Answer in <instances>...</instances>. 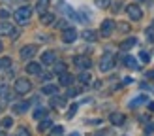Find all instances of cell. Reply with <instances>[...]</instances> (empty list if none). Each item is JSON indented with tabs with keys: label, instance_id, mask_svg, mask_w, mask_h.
<instances>
[{
	"label": "cell",
	"instance_id": "1",
	"mask_svg": "<svg viewBox=\"0 0 154 136\" xmlns=\"http://www.w3.org/2000/svg\"><path fill=\"white\" fill-rule=\"evenodd\" d=\"M13 17H15V21H17V23L25 25V23H28V21H30V17H32V8H28V6L19 8V10L13 13Z\"/></svg>",
	"mask_w": 154,
	"mask_h": 136
},
{
	"label": "cell",
	"instance_id": "24",
	"mask_svg": "<svg viewBox=\"0 0 154 136\" xmlns=\"http://www.w3.org/2000/svg\"><path fill=\"white\" fill-rule=\"evenodd\" d=\"M51 104L55 106V108H62L66 104V100H64V96H55V98H51Z\"/></svg>",
	"mask_w": 154,
	"mask_h": 136
},
{
	"label": "cell",
	"instance_id": "5",
	"mask_svg": "<svg viewBox=\"0 0 154 136\" xmlns=\"http://www.w3.org/2000/svg\"><path fill=\"white\" fill-rule=\"evenodd\" d=\"M30 89H32V83H30L28 79H23L21 78V79L15 81V91H17L19 95H26Z\"/></svg>",
	"mask_w": 154,
	"mask_h": 136
},
{
	"label": "cell",
	"instance_id": "21",
	"mask_svg": "<svg viewBox=\"0 0 154 136\" xmlns=\"http://www.w3.org/2000/svg\"><path fill=\"white\" fill-rule=\"evenodd\" d=\"M26 110H28V102H19V104L13 106V113H23Z\"/></svg>",
	"mask_w": 154,
	"mask_h": 136
},
{
	"label": "cell",
	"instance_id": "20",
	"mask_svg": "<svg viewBox=\"0 0 154 136\" xmlns=\"http://www.w3.org/2000/svg\"><path fill=\"white\" fill-rule=\"evenodd\" d=\"M51 127H53V123H51L47 117H45V119H42V123H40V127H38V131H40V132H45V131H49Z\"/></svg>",
	"mask_w": 154,
	"mask_h": 136
},
{
	"label": "cell",
	"instance_id": "17",
	"mask_svg": "<svg viewBox=\"0 0 154 136\" xmlns=\"http://www.w3.org/2000/svg\"><path fill=\"white\" fill-rule=\"evenodd\" d=\"M77 79H79V81L83 83V85H87V83H90L92 76H90V72H88V70H83V72L79 74V78H77Z\"/></svg>",
	"mask_w": 154,
	"mask_h": 136
},
{
	"label": "cell",
	"instance_id": "43",
	"mask_svg": "<svg viewBox=\"0 0 154 136\" xmlns=\"http://www.w3.org/2000/svg\"><path fill=\"white\" fill-rule=\"evenodd\" d=\"M0 51H2V42H0Z\"/></svg>",
	"mask_w": 154,
	"mask_h": 136
},
{
	"label": "cell",
	"instance_id": "27",
	"mask_svg": "<svg viewBox=\"0 0 154 136\" xmlns=\"http://www.w3.org/2000/svg\"><path fill=\"white\" fill-rule=\"evenodd\" d=\"M8 66H11V59L10 57H2L0 59V70H2V68H8Z\"/></svg>",
	"mask_w": 154,
	"mask_h": 136
},
{
	"label": "cell",
	"instance_id": "13",
	"mask_svg": "<svg viewBox=\"0 0 154 136\" xmlns=\"http://www.w3.org/2000/svg\"><path fill=\"white\" fill-rule=\"evenodd\" d=\"M111 123L113 125H122L126 121V117H124V113H119V112H115V113H111Z\"/></svg>",
	"mask_w": 154,
	"mask_h": 136
},
{
	"label": "cell",
	"instance_id": "40",
	"mask_svg": "<svg viewBox=\"0 0 154 136\" xmlns=\"http://www.w3.org/2000/svg\"><path fill=\"white\" fill-rule=\"evenodd\" d=\"M141 2H143V4H152L154 0H141Z\"/></svg>",
	"mask_w": 154,
	"mask_h": 136
},
{
	"label": "cell",
	"instance_id": "2",
	"mask_svg": "<svg viewBox=\"0 0 154 136\" xmlns=\"http://www.w3.org/2000/svg\"><path fill=\"white\" fill-rule=\"evenodd\" d=\"M111 68H115V55H113V53H107V55H103L102 60H100V70H102V72H109Z\"/></svg>",
	"mask_w": 154,
	"mask_h": 136
},
{
	"label": "cell",
	"instance_id": "8",
	"mask_svg": "<svg viewBox=\"0 0 154 136\" xmlns=\"http://www.w3.org/2000/svg\"><path fill=\"white\" fill-rule=\"evenodd\" d=\"M36 53H38V47H36V45H25V47L21 49L19 55H21L23 60H28V59H32Z\"/></svg>",
	"mask_w": 154,
	"mask_h": 136
},
{
	"label": "cell",
	"instance_id": "37",
	"mask_svg": "<svg viewBox=\"0 0 154 136\" xmlns=\"http://www.w3.org/2000/svg\"><path fill=\"white\" fill-rule=\"evenodd\" d=\"M154 132V125H147L145 127V134H152Z\"/></svg>",
	"mask_w": 154,
	"mask_h": 136
},
{
	"label": "cell",
	"instance_id": "16",
	"mask_svg": "<svg viewBox=\"0 0 154 136\" xmlns=\"http://www.w3.org/2000/svg\"><path fill=\"white\" fill-rule=\"evenodd\" d=\"M26 72L28 74H40L42 72V66L38 64V63H28L26 64Z\"/></svg>",
	"mask_w": 154,
	"mask_h": 136
},
{
	"label": "cell",
	"instance_id": "6",
	"mask_svg": "<svg viewBox=\"0 0 154 136\" xmlns=\"http://www.w3.org/2000/svg\"><path fill=\"white\" fill-rule=\"evenodd\" d=\"M0 36H17V30L13 28L11 23L2 21L0 23Z\"/></svg>",
	"mask_w": 154,
	"mask_h": 136
},
{
	"label": "cell",
	"instance_id": "22",
	"mask_svg": "<svg viewBox=\"0 0 154 136\" xmlns=\"http://www.w3.org/2000/svg\"><path fill=\"white\" fill-rule=\"evenodd\" d=\"M145 102H147V96H145V95H141V96H137L135 100H132V102H130V108H137V106H141V104H145Z\"/></svg>",
	"mask_w": 154,
	"mask_h": 136
},
{
	"label": "cell",
	"instance_id": "4",
	"mask_svg": "<svg viewBox=\"0 0 154 136\" xmlns=\"http://www.w3.org/2000/svg\"><path fill=\"white\" fill-rule=\"evenodd\" d=\"M126 11L130 15V19H134V21H139L143 17V11H141V8L137 6V4H128L126 6Z\"/></svg>",
	"mask_w": 154,
	"mask_h": 136
},
{
	"label": "cell",
	"instance_id": "34",
	"mask_svg": "<svg viewBox=\"0 0 154 136\" xmlns=\"http://www.w3.org/2000/svg\"><path fill=\"white\" fill-rule=\"evenodd\" d=\"M75 112H77V104H73V106H72V108H70V112H68V117H70V119H72V117L75 115Z\"/></svg>",
	"mask_w": 154,
	"mask_h": 136
},
{
	"label": "cell",
	"instance_id": "26",
	"mask_svg": "<svg viewBox=\"0 0 154 136\" xmlns=\"http://www.w3.org/2000/svg\"><path fill=\"white\" fill-rule=\"evenodd\" d=\"M0 96H2L4 100H8V98H10V87H6V85H0Z\"/></svg>",
	"mask_w": 154,
	"mask_h": 136
},
{
	"label": "cell",
	"instance_id": "11",
	"mask_svg": "<svg viewBox=\"0 0 154 136\" xmlns=\"http://www.w3.org/2000/svg\"><path fill=\"white\" fill-rule=\"evenodd\" d=\"M57 60V53L55 51H45V53H42V63L43 64H53Z\"/></svg>",
	"mask_w": 154,
	"mask_h": 136
},
{
	"label": "cell",
	"instance_id": "25",
	"mask_svg": "<svg viewBox=\"0 0 154 136\" xmlns=\"http://www.w3.org/2000/svg\"><path fill=\"white\" fill-rule=\"evenodd\" d=\"M42 91H43L45 95H57V93H58V87H57V85H45Z\"/></svg>",
	"mask_w": 154,
	"mask_h": 136
},
{
	"label": "cell",
	"instance_id": "10",
	"mask_svg": "<svg viewBox=\"0 0 154 136\" xmlns=\"http://www.w3.org/2000/svg\"><path fill=\"white\" fill-rule=\"evenodd\" d=\"M60 78H58V83L60 85H64V87H70L72 83H73V76L72 74H68V72H62V74H58Z\"/></svg>",
	"mask_w": 154,
	"mask_h": 136
},
{
	"label": "cell",
	"instance_id": "12",
	"mask_svg": "<svg viewBox=\"0 0 154 136\" xmlns=\"http://www.w3.org/2000/svg\"><path fill=\"white\" fill-rule=\"evenodd\" d=\"M135 44H137V38H128V40L120 42V45H119V47H120L122 51H128V49H132Z\"/></svg>",
	"mask_w": 154,
	"mask_h": 136
},
{
	"label": "cell",
	"instance_id": "29",
	"mask_svg": "<svg viewBox=\"0 0 154 136\" xmlns=\"http://www.w3.org/2000/svg\"><path fill=\"white\" fill-rule=\"evenodd\" d=\"M55 72H57V74L66 72V64H64V63H57V64H55Z\"/></svg>",
	"mask_w": 154,
	"mask_h": 136
},
{
	"label": "cell",
	"instance_id": "23",
	"mask_svg": "<svg viewBox=\"0 0 154 136\" xmlns=\"http://www.w3.org/2000/svg\"><path fill=\"white\" fill-rule=\"evenodd\" d=\"M47 110H45V108H38L34 113H32V115H34V119H45V117H47Z\"/></svg>",
	"mask_w": 154,
	"mask_h": 136
},
{
	"label": "cell",
	"instance_id": "41",
	"mask_svg": "<svg viewBox=\"0 0 154 136\" xmlns=\"http://www.w3.org/2000/svg\"><path fill=\"white\" fill-rule=\"evenodd\" d=\"M149 110H150V112H154V102H150V104H149Z\"/></svg>",
	"mask_w": 154,
	"mask_h": 136
},
{
	"label": "cell",
	"instance_id": "28",
	"mask_svg": "<svg viewBox=\"0 0 154 136\" xmlns=\"http://www.w3.org/2000/svg\"><path fill=\"white\" fill-rule=\"evenodd\" d=\"M145 34H147V40L149 42H154V27H149L145 30Z\"/></svg>",
	"mask_w": 154,
	"mask_h": 136
},
{
	"label": "cell",
	"instance_id": "42",
	"mask_svg": "<svg viewBox=\"0 0 154 136\" xmlns=\"http://www.w3.org/2000/svg\"><path fill=\"white\" fill-rule=\"evenodd\" d=\"M149 78H154V72H149Z\"/></svg>",
	"mask_w": 154,
	"mask_h": 136
},
{
	"label": "cell",
	"instance_id": "15",
	"mask_svg": "<svg viewBox=\"0 0 154 136\" xmlns=\"http://www.w3.org/2000/svg\"><path fill=\"white\" fill-rule=\"evenodd\" d=\"M124 64L128 66V68H132V70H139V64H137V60L134 59V57H124Z\"/></svg>",
	"mask_w": 154,
	"mask_h": 136
},
{
	"label": "cell",
	"instance_id": "35",
	"mask_svg": "<svg viewBox=\"0 0 154 136\" xmlns=\"http://www.w3.org/2000/svg\"><path fill=\"white\" fill-rule=\"evenodd\" d=\"M96 4L100 8H107V6H109V0H96Z\"/></svg>",
	"mask_w": 154,
	"mask_h": 136
},
{
	"label": "cell",
	"instance_id": "38",
	"mask_svg": "<svg viewBox=\"0 0 154 136\" xmlns=\"http://www.w3.org/2000/svg\"><path fill=\"white\" fill-rule=\"evenodd\" d=\"M0 17H10V11H8V10H0Z\"/></svg>",
	"mask_w": 154,
	"mask_h": 136
},
{
	"label": "cell",
	"instance_id": "9",
	"mask_svg": "<svg viewBox=\"0 0 154 136\" xmlns=\"http://www.w3.org/2000/svg\"><path fill=\"white\" fill-rule=\"evenodd\" d=\"M113 28H115V21L113 19H105L103 23H102V36L103 38H107V36H111V32H113Z\"/></svg>",
	"mask_w": 154,
	"mask_h": 136
},
{
	"label": "cell",
	"instance_id": "31",
	"mask_svg": "<svg viewBox=\"0 0 154 136\" xmlns=\"http://www.w3.org/2000/svg\"><path fill=\"white\" fill-rule=\"evenodd\" d=\"M139 59L143 60V63H149V60H150V55H149L147 51H141V53H139Z\"/></svg>",
	"mask_w": 154,
	"mask_h": 136
},
{
	"label": "cell",
	"instance_id": "36",
	"mask_svg": "<svg viewBox=\"0 0 154 136\" xmlns=\"http://www.w3.org/2000/svg\"><path fill=\"white\" fill-rule=\"evenodd\" d=\"M77 93H79V91H77V89H73V87H70V89H68V95H66V96H75Z\"/></svg>",
	"mask_w": 154,
	"mask_h": 136
},
{
	"label": "cell",
	"instance_id": "19",
	"mask_svg": "<svg viewBox=\"0 0 154 136\" xmlns=\"http://www.w3.org/2000/svg\"><path fill=\"white\" fill-rule=\"evenodd\" d=\"M42 23H43V25H53V23H55V15L47 13V11L42 13Z\"/></svg>",
	"mask_w": 154,
	"mask_h": 136
},
{
	"label": "cell",
	"instance_id": "7",
	"mask_svg": "<svg viewBox=\"0 0 154 136\" xmlns=\"http://www.w3.org/2000/svg\"><path fill=\"white\" fill-rule=\"evenodd\" d=\"M62 40H64L66 44H73V42L77 40V30L72 28V27H66V28L62 30Z\"/></svg>",
	"mask_w": 154,
	"mask_h": 136
},
{
	"label": "cell",
	"instance_id": "18",
	"mask_svg": "<svg viewBox=\"0 0 154 136\" xmlns=\"http://www.w3.org/2000/svg\"><path fill=\"white\" fill-rule=\"evenodd\" d=\"M83 38H85L87 42H96V40H98V34L94 32V30H85V32H83Z\"/></svg>",
	"mask_w": 154,
	"mask_h": 136
},
{
	"label": "cell",
	"instance_id": "30",
	"mask_svg": "<svg viewBox=\"0 0 154 136\" xmlns=\"http://www.w3.org/2000/svg\"><path fill=\"white\" fill-rule=\"evenodd\" d=\"M51 132H53V134H64V127L55 125V127H51Z\"/></svg>",
	"mask_w": 154,
	"mask_h": 136
},
{
	"label": "cell",
	"instance_id": "44",
	"mask_svg": "<svg viewBox=\"0 0 154 136\" xmlns=\"http://www.w3.org/2000/svg\"><path fill=\"white\" fill-rule=\"evenodd\" d=\"M19 2H26V0H19Z\"/></svg>",
	"mask_w": 154,
	"mask_h": 136
},
{
	"label": "cell",
	"instance_id": "33",
	"mask_svg": "<svg viewBox=\"0 0 154 136\" xmlns=\"http://www.w3.org/2000/svg\"><path fill=\"white\" fill-rule=\"evenodd\" d=\"M111 6H113V11H119V10H120V6H122V2H120V0H115Z\"/></svg>",
	"mask_w": 154,
	"mask_h": 136
},
{
	"label": "cell",
	"instance_id": "14",
	"mask_svg": "<svg viewBox=\"0 0 154 136\" xmlns=\"http://www.w3.org/2000/svg\"><path fill=\"white\" fill-rule=\"evenodd\" d=\"M47 8H49V0H38V4H36V11L40 13V15L47 11Z\"/></svg>",
	"mask_w": 154,
	"mask_h": 136
},
{
	"label": "cell",
	"instance_id": "32",
	"mask_svg": "<svg viewBox=\"0 0 154 136\" xmlns=\"http://www.w3.org/2000/svg\"><path fill=\"white\" fill-rule=\"evenodd\" d=\"M2 125H4L6 128H10V127L13 125V119H11V117H4V119H2Z\"/></svg>",
	"mask_w": 154,
	"mask_h": 136
},
{
	"label": "cell",
	"instance_id": "3",
	"mask_svg": "<svg viewBox=\"0 0 154 136\" xmlns=\"http://www.w3.org/2000/svg\"><path fill=\"white\" fill-rule=\"evenodd\" d=\"M73 64L77 68H81V70H88L92 66V60L88 57H85V55H77V57H73Z\"/></svg>",
	"mask_w": 154,
	"mask_h": 136
},
{
	"label": "cell",
	"instance_id": "39",
	"mask_svg": "<svg viewBox=\"0 0 154 136\" xmlns=\"http://www.w3.org/2000/svg\"><path fill=\"white\" fill-rule=\"evenodd\" d=\"M57 25H58L60 28H66V27H68V21H58V23H57Z\"/></svg>",
	"mask_w": 154,
	"mask_h": 136
}]
</instances>
